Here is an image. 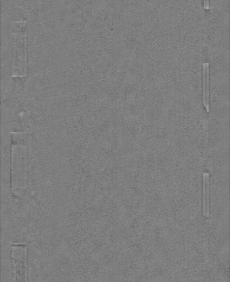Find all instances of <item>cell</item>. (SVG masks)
<instances>
[{
  "instance_id": "cell-2",
  "label": "cell",
  "mask_w": 230,
  "mask_h": 282,
  "mask_svg": "<svg viewBox=\"0 0 230 282\" xmlns=\"http://www.w3.org/2000/svg\"><path fill=\"white\" fill-rule=\"evenodd\" d=\"M204 214L209 217V174H204Z\"/></svg>"
},
{
  "instance_id": "cell-1",
  "label": "cell",
  "mask_w": 230,
  "mask_h": 282,
  "mask_svg": "<svg viewBox=\"0 0 230 282\" xmlns=\"http://www.w3.org/2000/svg\"><path fill=\"white\" fill-rule=\"evenodd\" d=\"M204 104L209 112V65L207 63L204 64Z\"/></svg>"
},
{
  "instance_id": "cell-3",
  "label": "cell",
  "mask_w": 230,
  "mask_h": 282,
  "mask_svg": "<svg viewBox=\"0 0 230 282\" xmlns=\"http://www.w3.org/2000/svg\"><path fill=\"white\" fill-rule=\"evenodd\" d=\"M204 6L205 9L207 10H209L210 9L209 0H204Z\"/></svg>"
}]
</instances>
